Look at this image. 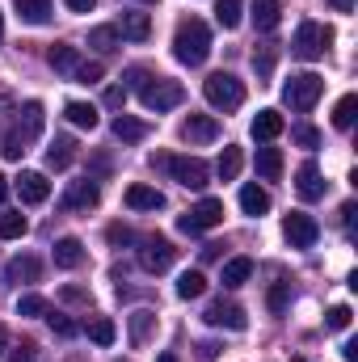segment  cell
I'll return each mask as SVG.
<instances>
[{"label":"cell","instance_id":"obj_1","mask_svg":"<svg viewBox=\"0 0 358 362\" xmlns=\"http://www.w3.org/2000/svg\"><path fill=\"white\" fill-rule=\"evenodd\" d=\"M207 55H211V30H207V21L202 17L178 21V30H173V59L185 64V68H198V64H207Z\"/></svg>","mask_w":358,"mask_h":362},{"label":"cell","instance_id":"obj_2","mask_svg":"<svg viewBox=\"0 0 358 362\" xmlns=\"http://www.w3.org/2000/svg\"><path fill=\"white\" fill-rule=\"evenodd\" d=\"M202 97H207V105H211V110L232 114V110H241V105H245V85H241L232 72H215V76H207V81H202Z\"/></svg>","mask_w":358,"mask_h":362},{"label":"cell","instance_id":"obj_3","mask_svg":"<svg viewBox=\"0 0 358 362\" xmlns=\"http://www.w3.org/2000/svg\"><path fill=\"white\" fill-rule=\"evenodd\" d=\"M152 165L156 169H169L173 181L185 185V189H207V181H211V169L198 156H152Z\"/></svg>","mask_w":358,"mask_h":362},{"label":"cell","instance_id":"obj_4","mask_svg":"<svg viewBox=\"0 0 358 362\" xmlns=\"http://www.w3.org/2000/svg\"><path fill=\"white\" fill-rule=\"evenodd\" d=\"M321 93H325V81H321L316 72H295V76L282 85V101H287L295 114H308V110L321 101Z\"/></svg>","mask_w":358,"mask_h":362},{"label":"cell","instance_id":"obj_5","mask_svg":"<svg viewBox=\"0 0 358 362\" xmlns=\"http://www.w3.org/2000/svg\"><path fill=\"white\" fill-rule=\"evenodd\" d=\"M329 47H333V30H329V25H321V21H299L295 42H291V51H295L299 59H321Z\"/></svg>","mask_w":358,"mask_h":362},{"label":"cell","instance_id":"obj_6","mask_svg":"<svg viewBox=\"0 0 358 362\" xmlns=\"http://www.w3.org/2000/svg\"><path fill=\"white\" fill-rule=\"evenodd\" d=\"M219 223H224V202H219V198H202L198 206H190V211L178 219V228L185 232V236H198V232L219 228Z\"/></svg>","mask_w":358,"mask_h":362},{"label":"cell","instance_id":"obj_7","mask_svg":"<svg viewBox=\"0 0 358 362\" xmlns=\"http://www.w3.org/2000/svg\"><path fill=\"white\" fill-rule=\"evenodd\" d=\"M139 97H144V105H148V110L165 114V110H173V105L185 101V89H181L178 81H169V76H152V81L139 89Z\"/></svg>","mask_w":358,"mask_h":362},{"label":"cell","instance_id":"obj_8","mask_svg":"<svg viewBox=\"0 0 358 362\" xmlns=\"http://www.w3.org/2000/svg\"><path fill=\"white\" fill-rule=\"evenodd\" d=\"M173 262H178L173 240H165V236H148V240H144V249H139V266H144L148 274L173 270Z\"/></svg>","mask_w":358,"mask_h":362},{"label":"cell","instance_id":"obj_9","mask_svg":"<svg viewBox=\"0 0 358 362\" xmlns=\"http://www.w3.org/2000/svg\"><path fill=\"white\" fill-rule=\"evenodd\" d=\"M282 236H287L291 249H312L316 236H321V223H316L312 215H304V211H291V215L282 219Z\"/></svg>","mask_w":358,"mask_h":362},{"label":"cell","instance_id":"obj_10","mask_svg":"<svg viewBox=\"0 0 358 362\" xmlns=\"http://www.w3.org/2000/svg\"><path fill=\"white\" fill-rule=\"evenodd\" d=\"M207 325H211V329H232V333H241V329L249 325V316H245L241 303H232V299H215V303L207 308Z\"/></svg>","mask_w":358,"mask_h":362},{"label":"cell","instance_id":"obj_11","mask_svg":"<svg viewBox=\"0 0 358 362\" xmlns=\"http://www.w3.org/2000/svg\"><path fill=\"white\" fill-rule=\"evenodd\" d=\"M42 127H47V110H42V101H25L21 105V118H17V127H13V135L30 148L38 135H42Z\"/></svg>","mask_w":358,"mask_h":362},{"label":"cell","instance_id":"obj_12","mask_svg":"<svg viewBox=\"0 0 358 362\" xmlns=\"http://www.w3.org/2000/svg\"><path fill=\"white\" fill-rule=\"evenodd\" d=\"M181 139H185V144H215V139H219V122H215L211 114H190V118L181 122Z\"/></svg>","mask_w":358,"mask_h":362},{"label":"cell","instance_id":"obj_13","mask_svg":"<svg viewBox=\"0 0 358 362\" xmlns=\"http://www.w3.org/2000/svg\"><path fill=\"white\" fill-rule=\"evenodd\" d=\"M97 202H101V185H97L93 177L72 181L68 194H64V211H89V206H97Z\"/></svg>","mask_w":358,"mask_h":362},{"label":"cell","instance_id":"obj_14","mask_svg":"<svg viewBox=\"0 0 358 362\" xmlns=\"http://www.w3.org/2000/svg\"><path fill=\"white\" fill-rule=\"evenodd\" d=\"M295 194H299L304 202H321V198H325V177H321V169H316L312 160L299 165V173H295Z\"/></svg>","mask_w":358,"mask_h":362},{"label":"cell","instance_id":"obj_15","mask_svg":"<svg viewBox=\"0 0 358 362\" xmlns=\"http://www.w3.org/2000/svg\"><path fill=\"white\" fill-rule=\"evenodd\" d=\"M122 202H127L131 211H161V206H165V194H161L156 185H144V181H135V185H127Z\"/></svg>","mask_w":358,"mask_h":362},{"label":"cell","instance_id":"obj_16","mask_svg":"<svg viewBox=\"0 0 358 362\" xmlns=\"http://www.w3.org/2000/svg\"><path fill=\"white\" fill-rule=\"evenodd\" d=\"M17 194H21L25 206H38V202L51 198V181L42 177V173H34V169H25V173L17 177Z\"/></svg>","mask_w":358,"mask_h":362},{"label":"cell","instance_id":"obj_17","mask_svg":"<svg viewBox=\"0 0 358 362\" xmlns=\"http://www.w3.org/2000/svg\"><path fill=\"white\" fill-rule=\"evenodd\" d=\"M38 278H42V262H38V257H30V253H25V257H13V262L4 266V282H8V286L38 282Z\"/></svg>","mask_w":358,"mask_h":362},{"label":"cell","instance_id":"obj_18","mask_svg":"<svg viewBox=\"0 0 358 362\" xmlns=\"http://www.w3.org/2000/svg\"><path fill=\"white\" fill-rule=\"evenodd\" d=\"M47 64H51L59 76H76V68H81L85 59H81V51H76V47H68V42H55V47L47 51Z\"/></svg>","mask_w":358,"mask_h":362},{"label":"cell","instance_id":"obj_19","mask_svg":"<svg viewBox=\"0 0 358 362\" xmlns=\"http://www.w3.org/2000/svg\"><path fill=\"white\" fill-rule=\"evenodd\" d=\"M118 34L131 38V42H148V34H152V17H148V13H122V17H118Z\"/></svg>","mask_w":358,"mask_h":362},{"label":"cell","instance_id":"obj_20","mask_svg":"<svg viewBox=\"0 0 358 362\" xmlns=\"http://www.w3.org/2000/svg\"><path fill=\"white\" fill-rule=\"evenodd\" d=\"M81 262H85V245L76 236H59L55 240V266L59 270H76Z\"/></svg>","mask_w":358,"mask_h":362},{"label":"cell","instance_id":"obj_21","mask_svg":"<svg viewBox=\"0 0 358 362\" xmlns=\"http://www.w3.org/2000/svg\"><path fill=\"white\" fill-rule=\"evenodd\" d=\"M282 135V114L278 110H258V118H253V139L258 144H270V139H278Z\"/></svg>","mask_w":358,"mask_h":362},{"label":"cell","instance_id":"obj_22","mask_svg":"<svg viewBox=\"0 0 358 362\" xmlns=\"http://www.w3.org/2000/svg\"><path fill=\"white\" fill-rule=\"evenodd\" d=\"M241 211H245V215H253V219H262V215L270 211V194L258 185V181H249V185L241 189Z\"/></svg>","mask_w":358,"mask_h":362},{"label":"cell","instance_id":"obj_23","mask_svg":"<svg viewBox=\"0 0 358 362\" xmlns=\"http://www.w3.org/2000/svg\"><path fill=\"white\" fill-rule=\"evenodd\" d=\"M13 8L25 25H47L51 21V0H13Z\"/></svg>","mask_w":358,"mask_h":362},{"label":"cell","instance_id":"obj_24","mask_svg":"<svg viewBox=\"0 0 358 362\" xmlns=\"http://www.w3.org/2000/svg\"><path fill=\"white\" fill-rule=\"evenodd\" d=\"M114 139L139 144V139H148V122H139V118H131V114H118V118H114Z\"/></svg>","mask_w":358,"mask_h":362},{"label":"cell","instance_id":"obj_25","mask_svg":"<svg viewBox=\"0 0 358 362\" xmlns=\"http://www.w3.org/2000/svg\"><path fill=\"white\" fill-rule=\"evenodd\" d=\"M76 160V139H68V135H55V144L47 148V165L51 169H68Z\"/></svg>","mask_w":358,"mask_h":362},{"label":"cell","instance_id":"obj_26","mask_svg":"<svg viewBox=\"0 0 358 362\" xmlns=\"http://www.w3.org/2000/svg\"><path fill=\"white\" fill-rule=\"evenodd\" d=\"M278 17H282V0H253V25L262 34H270L278 25Z\"/></svg>","mask_w":358,"mask_h":362},{"label":"cell","instance_id":"obj_27","mask_svg":"<svg viewBox=\"0 0 358 362\" xmlns=\"http://www.w3.org/2000/svg\"><path fill=\"white\" fill-rule=\"evenodd\" d=\"M241 165H245V152H241L236 144H228V148L219 152V165H215V173H219V181H236V177H241Z\"/></svg>","mask_w":358,"mask_h":362},{"label":"cell","instance_id":"obj_28","mask_svg":"<svg viewBox=\"0 0 358 362\" xmlns=\"http://www.w3.org/2000/svg\"><path fill=\"white\" fill-rule=\"evenodd\" d=\"M249 278H253V262H249V257H232V262L224 266V278H219V282H224L228 291H236V286H245Z\"/></svg>","mask_w":358,"mask_h":362},{"label":"cell","instance_id":"obj_29","mask_svg":"<svg viewBox=\"0 0 358 362\" xmlns=\"http://www.w3.org/2000/svg\"><path fill=\"white\" fill-rule=\"evenodd\" d=\"M30 232V219L21 211H0V240H21Z\"/></svg>","mask_w":358,"mask_h":362},{"label":"cell","instance_id":"obj_30","mask_svg":"<svg viewBox=\"0 0 358 362\" xmlns=\"http://www.w3.org/2000/svg\"><path fill=\"white\" fill-rule=\"evenodd\" d=\"M89 47H97L101 55L118 51V47H122V34H118V25H97V30H89Z\"/></svg>","mask_w":358,"mask_h":362},{"label":"cell","instance_id":"obj_31","mask_svg":"<svg viewBox=\"0 0 358 362\" xmlns=\"http://www.w3.org/2000/svg\"><path fill=\"white\" fill-rule=\"evenodd\" d=\"M278 173H282V152L278 148H258V177L278 181Z\"/></svg>","mask_w":358,"mask_h":362},{"label":"cell","instance_id":"obj_32","mask_svg":"<svg viewBox=\"0 0 358 362\" xmlns=\"http://www.w3.org/2000/svg\"><path fill=\"white\" fill-rule=\"evenodd\" d=\"M64 114H68V122H72V127H85V131L97 127V105H89V101H68V105H64Z\"/></svg>","mask_w":358,"mask_h":362},{"label":"cell","instance_id":"obj_33","mask_svg":"<svg viewBox=\"0 0 358 362\" xmlns=\"http://www.w3.org/2000/svg\"><path fill=\"white\" fill-rule=\"evenodd\" d=\"M241 17H245V0H215V21L224 30H236Z\"/></svg>","mask_w":358,"mask_h":362},{"label":"cell","instance_id":"obj_34","mask_svg":"<svg viewBox=\"0 0 358 362\" xmlns=\"http://www.w3.org/2000/svg\"><path fill=\"white\" fill-rule=\"evenodd\" d=\"M354 110H358V97L346 93V97L333 105V127H337V131H350V127H354Z\"/></svg>","mask_w":358,"mask_h":362},{"label":"cell","instance_id":"obj_35","mask_svg":"<svg viewBox=\"0 0 358 362\" xmlns=\"http://www.w3.org/2000/svg\"><path fill=\"white\" fill-rule=\"evenodd\" d=\"M207 291V278H202V270H185L178 278V299H198Z\"/></svg>","mask_w":358,"mask_h":362},{"label":"cell","instance_id":"obj_36","mask_svg":"<svg viewBox=\"0 0 358 362\" xmlns=\"http://www.w3.org/2000/svg\"><path fill=\"white\" fill-rule=\"evenodd\" d=\"M89 337H93V346H114L118 329H114V320H110V316H97V320L89 325Z\"/></svg>","mask_w":358,"mask_h":362},{"label":"cell","instance_id":"obj_37","mask_svg":"<svg viewBox=\"0 0 358 362\" xmlns=\"http://www.w3.org/2000/svg\"><path fill=\"white\" fill-rule=\"evenodd\" d=\"M47 325H51V333H55V337H76V333H81V325H76L72 316L51 312V308H47Z\"/></svg>","mask_w":358,"mask_h":362},{"label":"cell","instance_id":"obj_38","mask_svg":"<svg viewBox=\"0 0 358 362\" xmlns=\"http://www.w3.org/2000/svg\"><path fill=\"white\" fill-rule=\"evenodd\" d=\"M350 320H354V312H350L346 303H337V308H329V312H325V329H333V333H346V329H350Z\"/></svg>","mask_w":358,"mask_h":362},{"label":"cell","instance_id":"obj_39","mask_svg":"<svg viewBox=\"0 0 358 362\" xmlns=\"http://www.w3.org/2000/svg\"><path fill=\"white\" fill-rule=\"evenodd\" d=\"M152 325H156V316H152V312H135V316H131V341H135V346H144V341H148V333H152Z\"/></svg>","mask_w":358,"mask_h":362},{"label":"cell","instance_id":"obj_40","mask_svg":"<svg viewBox=\"0 0 358 362\" xmlns=\"http://www.w3.org/2000/svg\"><path fill=\"white\" fill-rule=\"evenodd\" d=\"M17 316H47V299L42 295H21L17 299Z\"/></svg>","mask_w":358,"mask_h":362},{"label":"cell","instance_id":"obj_41","mask_svg":"<svg viewBox=\"0 0 358 362\" xmlns=\"http://www.w3.org/2000/svg\"><path fill=\"white\" fill-rule=\"evenodd\" d=\"M266 303H270V312H282V308L291 303V282H274L270 295H266Z\"/></svg>","mask_w":358,"mask_h":362},{"label":"cell","instance_id":"obj_42","mask_svg":"<svg viewBox=\"0 0 358 362\" xmlns=\"http://www.w3.org/2000/svg\"><path fill=\"white\" fill-rule=\"evenodd\" d=\"M253 68H258V76L266 81L270 72H274V47H258V51H253Z\"/></svg>","mask_w":358,"mask_h":362},{"label":"cell","instance_id":"obj_43","mask_svg":"<svg viewBox=\"0 0 358 362\" xmlns=\"http://www.w3.org/2000/svg\"><path fill=\"white\" fill-rule=\"evenodd\" d=\"M101 76H105V68L93 59V64H81V68H76V76H72V81H81V85H97Z\"/></svg>","mask_w":358,"mask_h":362},{"label":"cell","instance_id":"obj_44","mask_svg":"<svg viewBox=\"0 0 358 362\" xmlns=\"http://www.w3.org/2000/svg\"><path fill=\"white\" fill-rule=\"evenodd\" d=\"M291 139H295L299 148H316V144H321V131L304 122V127H295V131H291Z\"/></svg>","mask_w":358,"mask_h":362},{"label":"cell","instance_id":"obj_45","mask_svg":"<svg viewBox=\"0 0 358 362\" xmlns=\"http://www.w3.org/2000/svg\"><path fill=\"white\" fill-rule=\"evenodd\" d=\"M101 105H105V110H122V105H127V89H122V85H110V89L101 93Z\"/></svg>","mask_w":358,"mask_h":362},{"label":"cell","instance_id":"obj_46","mask_svg":"<svg viewBox=\"0 0 358 362\" xmlns=\"http://www.w3.org/2000/svg\"><path fill=\"white\" fill-rule=\"evenodd\" d=\"M105 240H110V245H131L135 232H131L127 223H110V228H105Z\"/></svg>","mask_w":358,"mask_h":362},{"label":"cell","instance_id":"obj_47","mask_svg":"<svg viewBox=\"0 0 358 362\" xmlns=\"http://www.w3.org/2000/svg\"><path fill=\"white\" fill-rule=\"evenodd\" d=\"M0 152H4V160H21V156H25V144H21V139H17L13 131H8V135H4V148H0Z\"/></svg>","mask_w":358,"mask_h":362},{"label":"cell","instance_id":"obj_48","mask_svg":"<svg viewBox=\"0 0 358 362\" xmlns=\"http://www.w3.org/2000/svg\"><path fill=\"white\" fill-rule=\"evenodd\" d=\"M34 358H38V346L34 341H21V346L8 350V362H34Z\"/></svg>","mask_w":358,"mask_h":362},{"label":"cell","instance_id":"obj_49","mask_svg":"<svg viewBox=\"0 0 358 362\" xmlns=\"http://www.w3.org/2000/svg\"><path fill=\"white\" fill-rule=\"evenodd\" d=\"M148 81H152L148 68H127V85H122V89H144Z\"/></svg>","mask_w":358,"mask_h":362},{"label":"cell","instance_id":"obj_50","mask_svg":"<svg viewBox=\"0 0 358 362\" xmlns=\"http://www.w3.org/2000/svg\"><path fill=\"white\" fill-rule=\"evenodd\" d=\"M64 299H68V303H89V295H85V291H76V286H68V291H64Z\"/></svg>","mask_w":358,"mask_h":362},{"label":"cell","instance_id":"obj_51","mask_svg":"<svg viewBox=\"0 0 358 362\" xmlns=\"http://www.w3.org/2000/svg\"><path fill=\"white\" fill-rule=\"evenodd\" d=\"M64 4H68L72 13H89V8H93V4H97V0H64Z\"/></svg>","mask_w":358,"mask_h":362},{"label":"cell","instance_id":"obj_52","mask_svg":"<svg viewBox=\"0 0 358 362\" xmlns=\"http://www.w3.org/2000/svg\"><path fill=\"white\" fill-rule=\"evenodd\" d=\"M224 253V245H202V262H215Z\"/></svg>","mask_w":358,"mask_h":362},{"label":"cell","instance_id":"obj_53","mask_svg":"<svg viewBox=\"0 0 358 362\" xmlns=\"http://www.w3.org/2000/svg\"><path fill=\"white\" fill-rule=\"evenodd\" d=\"M354 202H346V206H342V223H346V228H354Z\"/></svg>","mask_w":358,"mask_h":362},{"label":"cell","instance_id":"obj_54","mask_svg":"<svg viewBox=\"0 0 358 362\" xmlns=\"http://www.w3.org/2000/svg\"><path fill=\"white\" fill-rule=\"evenodd\" d=\"M342 358H346V362H358V341H346V346H342Z\"/></svg>","mask_w":358,"mask_h":362},{"label":"cell","instance_id":"obj_55","mask_svg":"<svg viewBox=\"0 0 358 362\" xmlns=\"http://www.w3.org/2000/svg\"><path fill=\"white\" fill-rule=\"evenodd\" d=\"M329 4H333L337 13H350V8H354V0H329Z\"/></svg>","mask_w":358,"mask_h":362},{"label":"cell","instance_id":"obj_56","mask_svg":"<svg viewBox=\"0 0 358 362\" xmlns=\"http://www.w3.org/2000/svg\"><path fill=\"white\" fill-rule=\"evenodd\" d=\"M4 198H8V177L0 173V206H4Z\"/></svg>","mask_w":358,"mask_h":362},{"label":"cell","instance_id":"obj_57","mask_svg":"<svg viewBox=\"0 0 358 362\" xmlns=\"http://www.w3.org/2000/svg\"><path fill=\"white\" fill-rule=\"evenodd\" d=\"M156 362H178V354H169V350H165V354H161Z\"/></svg>","mask_w":358,"mask_h":362},{"label":"cell","instance_id":"obj_58","mask_svg":"<svg viewBox=\"0 0 358 362\" xmlns=\"http://www.w3.org/2000/svg\"><path fill=\"white\" fill-rule=\"evenodd\" d=\"M4 346H8V333H4V329H0V354H4Z\"/></svg>","mask_w":358,"mask_h":362},{"label":"cell","instance_id":"obj_59","mask_svg":"<svg viewBox=\"0 0 358 362\" xmlns=\"http://www.w3.org/2000/svg\"><path fill=\"white\" fill-rule=\"evenodd\" d=\"M0 38H4V13H0Z\"/></svg>","mask_w":358,"mask_h":362},{"label":"cell","instance_id":"obj_60","mask_svg":"<svg viewBox=\"0 0 358 362\" xmlns=\"http://www.w3.org/2000/svg\"><path fill=\"white\" fill-rule=\"evenodd\" d=\"M291 362H308V358H291Z\"/></svg>","mask_w":358,"mask_h":362},{"label":"cell","instance_id":"obj_61","mask_svg":"<svg viewBox=\"0 0 358 362\" xmlns=\"http://www.w3.org/2000/svg\"><path fill=\"white\" fill-rule=\"evenodd\" d=\"M144 4H148V0H144Z\"/></svg>","mask_w":358,"mask_h":362}]
</instances>
